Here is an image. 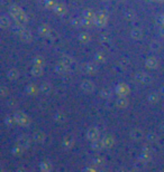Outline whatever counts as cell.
Masks as SVG:
<instances>
[{
	"instance_id": "6da1fadb",
	"label": "cell",
	"mask_w": 164,
	"mask_h": 172,
	"mask_svg": "<svg viewBox=\"0 0 164 172\" xmlns=\"http://www.w3.org/2000/svg\"><path fill=\"white\" fill-rule=\"evenodd\" d=\"M9 12H10V15L13 16V18L16 20V22H19V24L22 25L27 24L28 18H27L25 11L23 10L20 7H18V6L16 5H13L10 8H9Z\"/></svg>"
},
{
	"instance_id": "7a4b0ae2",
	"label": "cell",
	"mask_w": 164,
	"mask_h": 172,
	"mask_svg": "<svg viewBox=\"0 0 164 172\" xmlns=\"http://www.w3.org/2000/svg\"><path fill=\"white\" fill-rule=\"evenodd\" d=\"M94 25L98 27H105L108 22V13L105 10H100L98 13H96V17H94L93 20Z\"/></svg>"
},
{
	"instance_id": "3957f363",
	"label": "cell",
	"mask_w": 164,
	"mask_h": 172,
	"mask_svg": "<svg viewBox=\"0 0 164 172\" xmlns=\"http://www.w3.org/2000/svg\"><path fill=\"white\" fill-rule=\"evenodd\" d=\"M134 80L140 85H148L153 82V78H152L151 75L146 74V73H143V71L136 73L134 76Z\"/></svg>"
},
{
	"instance_id": "277c9868",
	"label": "cell",
	"mask_w": 164,
	"mask_h": 172,
	"mask_svg": "<svg viewBox=\"0 0 164 172\" xmlns=\"http://www.w3.org/2000/svg\"><path fill=\"white\" fill-rule=\"evenodd\" d=\"M81 71L89 75H94L99 71L97 63H84L81 65Z\"/></svg>"
},
{
	"instance_id": "5b68a950",
	"label": "cell",
	"mask_w": 164,
	"mask_h": 172,
	"mask_svg": "<svg viewBox=\"0 0 164 172\" xmlns=\"http://www.w3.org/2000/svg\"><path fill=\"white\" fill-rule=\"evenodd\" d=\"M15 120H16V123L20 126H27V125H29L30 123V120L29 117L27 116L26 114L23 113V112H16L15 115H13Z\"/></svg>"
},
{
	"instance_id": "8992f818",
	"label": "cell",
	"mask_w": 164,
	"mask_h": 172,
	"mask_svg": "<svg viewBox=\"0 0 164 172\" xmlns=\"http://www.w3.org/2000/svg\"><path fill=\"white\" fill-rule=\"evenodd\" d=\"M94 84L93 82H91V81H89V80H84L81 82L80 84V88L81 91L83 93H86V94H90V93H92L94 91Z\"/></svg>"
},
{
	"instance_id": "52a82bcc",
	"label": "cell",
	"mask_w": 164,
	"mask_h": 172,
	"mask_svg": "<svg viewBox=\"0 0 164 172\" xmlns=\"http://www.w3.org/2000/svg\"><path fill=\"white\" fill-rule=\"evenodd\" d=\"M130 92V87L126 83H119L117 86H116V93L118 94L119 96H127Z\"/></svg>"
},
{
	"instance_id": "ba28073f",
	"label": "cell",
	"mask_w": 164,
	"mask_h": 172,
	"mask_svg": "<svg viewBox=\"0 0 164 172\" xmlns=\"http://www.w3.org/2000/svg\"><path fill=\"white\" fill-rule=\"evenodd\" d=\"M54 71H56V74H59V75H67L69 73H70V71H71V68L70 67H67L66 65H64L63 63H61L60 61L59 64H56L55 65V67H54Z\"/></svg>"
},
{
	"instance_id": "9c48e42d",
	"label": "cell",
	"mask_w": 164,
	"mask_h": 172,
	"mask_svg": "<svg viewBox=\"0 0 164 172\" xmlns=\"http://www.w3.org/2000/svg\"><path fill=\"white\" fill-rule=\"evenodd\" d=\"M100 136V131L98 130L97 127H90L88 131H87V139L90 141H96L99 140Z\"/></svg>"
},
{
	"instance_id": "30bf717a",
	"label": "cell",
	"mask_w": 164,
	"mask_h": 172,
	"mask_svg": "<svg viewBox=\"0 0 164 172\" xmlns=\"http://www.w3.org/2000/svg\"><path fill=\"white\" fill-rule=\"evenodd\" d=\"M129 136L130 139L134 141H140L144 138V133L140 129H133L130 132H129Z\"/></svg>"
},
{
	"instance_id": "8fae6325",
	"label": "cell",
	"mask_w": 164,
	"mask_h": 172,
	"mask_svg": "<svg viewBox=\"0 0 164 172\" xmlns=\"http://www.w3.org/2000/svg\"><path fill=\"white\" fill-rule=\"evenodd\" d=\"M74 138L72 135H66L62 141V146L65 149V150H69V149H72L73 145H74Z\"/></svg>"
},
{
	"instance_id": "7c38bea8",
	"label": "cell",
	"mask_w": 164,
	"mask_h": 172,
	"mask_svg": "<svg viewBox=\"0 0 164 172\" xmlns=\"http://www.w3.org/2000/svg\"><path fill=\"white\" fill-rule=\"evenodd\" d=\"M101 143H102V146L106 149H109L114 145V143H115V139L111 136V135H105V136H102L101 138Z\"/></svg>"
},
{
	"instance_id": "4fadbf2b",
	"label": "cell",
	"mask_w": 164,
	"mask_h": 172,
	"mask_svg": "<svg viewBox=\"0 0 164 172\" xmlns=\"http://www.w3.org/2000/svg\"><path fill=\"white\" fill-rule=\"evenodd\" d=\"M60 61H61V63H63L64 65H66L67 67H70L71 69H74L77 67L76 61H74L72 57H70V56H63Z\"/></svg>"
},
{
	"instance_id": "5bb4252c",
	"label": "cell",
	"mask_w": 164,
	"mask_h": 172,
	"mask_svg": "<svg viewBox=\"0 0 164 172\" xmlns=\"http://www.w3.org/2000/svg\"><path fill=\"white\" fill-rule=\"evenodd\" d=\"M52 10L54 11V13H56L57 16H64L65 13H66V7H65L63 3L57 2Z\"/></svg>"
},
{
	"instance_id": "9a60e30c",
	"label": "cell",
	"mask_w": 164,
	"mask_h": 172,
	"mask_svg": "<svg viewBox=\"0 0 164 172\" xmlns=\"http://www.w3.org/2000/svg\"><path fill=\"white\" fill-rule=\"evenodd\" d=\"M143 36H144V32H143V30L140 29V28H138V27L133 28L132 32H130V37L134 40H140L143 38Z\"/></svg>"
},
{
	"instance_id": "2e32d148",
	"label": "cell",
	"mask_w": 164,
	"mask_h": 172,
	"mask_svg": "<svg viewBox=\"0 0 164 172\" xmlns=\"http://www.w3.org/2000/svg\"><path fill=\"white\" fill-rule=\"evenodd\" d=\"M145 65L147 68L150 69H155L157 68V66H159V61L155 58V57H153V56H151V57H148V58H146L145 61Z\"/></svg>"
},
{
	"instance_id": "e0dca14e",
	"label": "cell",
	"mask_w": 164,
	"mask_h": 172,
	"mask_svg": "<svg viewBox=\"0 0 164 172\" xmlns=\"http://www.w3.org/2000/svg\"><path fill=\"white\" fill-rule=\"evenodd\" d=\"M51 32H52V29L49 25L43 24L38 27V32H40V36H43V37H49V35Z\"/></svg>"
},
{
	"instance_id": "ac0fdd59",
	"label": "cell",
	"mask_w": 164,
	"mask_h": 172,
	"mask_svg": "<svg viewBox=\"0 0 164 172\" xmlns=\"http://www.w3.org/2000/svg\"><path fill=\"white\" fill-rule=\"evenodd\" d=\"M160 96H161L160 92H156V91H153V92H151V93H150V94L147 95V101L150 102L151 104H155V103H157V102H159Z\"/></svg>"
},
{
	"instance_id": "d6986e66",
	"label": "cell",
	"mask_w": 164,
	"mask_h": 172,
	"mask_svg": "<svg viewBox=\"0 0 164 172\" xmlns=\"http://www.w3.org/2000/svg\"><path fill=\"white\" fill-rule=\"evenodd\" d=\"M25 91H26V93L28 94V95H36L38 93V91H40V88L36 86V84H34V83H30V84H28L26 86V88H25Z\"/></svg>"
},
{
	"instance_id": "ffe728a7",
	"label": "cell",
	"mask_w": 164,
	"mask_h": 172,
	"mask_svg": "<svg viewBox=\"0 0 164 172\" xmlns=\"http://www.w3.org/2000/svg\"><path fill=\"white\" fill-rule=\"evenodd\" d=\"M78 40L81 44H88V42H91V36H90V34H88V32H82L78 35Z\"/></svg>"
},
{
	"instance_id": "44dd1931",
	"label": "cell",
	"mask_w": 164,
	"mask_h": 172,
	"mask_svg": "<svg viewBox=\"0 0 164 172\" xmlns=\"http://www.w3.org/2000/svg\"><path fill=\"white\" fill-rule=\"evenodd\" d=\"M18 143L20 144L22 146H24L25 149L29 148L30 144H32V141H30V139L27 136V135H20L18 139Z\"/></svg>"
},
{
	"instance_id": "7402d4cb",
	"label": "cell",
	"mask_w": 164,
	"mask_h": 172,
	"mask_svg": "<svg viewBox=\"0 0 164 172\" xmlns=\"http://www.w3.org/2000/svg\"><path fill=\"white\" fill-rule=\"evenodd\" d=\"M32 139L35 141L36 143H43L46 139V135H45V133H43L42 131H37V132H35L33 134Z\"/></svg>"
},
{
	"instance_id": "603a6c76",
	"label": "cell",
	"mask_w": 164,
	"mask_h": 172,
	"mask_svg": "<svg viewBox=\"0 0 164 172\" xmlns=\"http://www.w3.org/2000/svg\"><path fill=\"white\" fill-rule=\"evenodd\" d=\"M0 27L3 29H7L10 27V20H9V17L6 16V15H1L0 16Z\"/></svg>"
},
{
	"instance_id": "cb8c5ba5",
	"label": "cell",
	"mask_w": 164,
	"mask_h": 172,
	"mask_svg": "<svg viewBox=\"0 0 164 172\" xmlns=\"http://www.w3.org/2000/svg\"><path fill=\"white\" fill-rule=\"evenodd\" d=\"M30 74L33 76H40V75L43 74V66H40V65H35V64H33V67L30 69Z\"/></svg>"
},
{
	"instance_id": "d4e9b609",
	"label": "cell",
	"mask_w": 164,
	"mask_h": 172,
	"mask_svg": "<svg viewBox=\"0 0 164 172\" xmlns=\"http://www.w3.org/2000/svg\"><path fill=\"white\" fill-rule=\"evenodd\" d=\"M19 37L22 38V40H24V42H30L32 38H33V35H32V32H30V30H28V29L25 28V29L20 32Z\"/></svg>"
},
{
	"instance_id": "484cf974",
	"label": "cell",
	"mask_w": 164,
	"mask_h": 172,
	"mask_svg": "<svg viewBox=\"0 0 164 172\" xmlns=\"http://www.w3.org/2000/svg\"><path fill=\"white\" fill-rule=\"evenodd\" d=\"M54 121L57 122V123H64V122L66 121V115H65L64 112L62 111L56 112L55 115H54Z\"/></svg>"
},
{
	"instance_id": "4316f807",
	"label": "cell",
	"mask_w": 164,
	"mask_h": 172,
	"mask_svg": "<svg viewBox=\"0 0 164 172\" xmlns=\"http://www.w3.org/2000/svg\"><path fill=\"white\" fill-rule=\"evenodd\" d=\"M140 160L144 163H148V162L152 160V152H148V151H143L140 155Z\"/></svg>"
},
{
	"instance_id": "83f0119b",
	"label": "cell",
	"mask_w": 164,
	"mask_h": 172,
	"mask_svg": "<svg viewBox=\"0 0 164 172\" xmlns=\"http://www.w3.org/2000/svg\"><path fill=\"white\" fill-rule=\"evenodd\" d=\"M116 105L119 109H125L127 105H128V100H127L126 96H120V97L116 101Z\"/></svg>"
},
{
	"instance_id": "f1b7e54d",
	"label": "cell",
	"mask_w": 164,
	"mask_h": 172,
	"mask_svg": "<svg viewBox=\"0 0 164 172\" xmlns=\"http://www.w3.org/2000/svg\"><path fill=\"white\" fill-rule=\"evenodd\" d=\"M52 84L49 82H44L43 84L40 86V91L42 93H44V94H50V93L52 92Z\"/></svg>"
},
{
	"instance_id": "f546056e",
	"label": "cell",
	"mask_w": 164,
	"mask_h": 172,
	"mask_svg": "<svg viewBox=\"0 0 164 172\" xmlns=\"http://www.w3.org/2000/svg\"><path fill=\"white\" fill-rule=\"evenodd\" d=\"M124 17L126 20L128 21H133L136 19V17H137V15H136V12H135V10H133V9H128V10L125 11L124 13Z\"/></svg>"
},
{
	"instance_id": "4dcf8cb0",
	"label": "cell",
	"mask_w": 164,
	"mask_h": 172,
	"mask_svg": "<svg viewBox=\"0 0 164 172\" xmlns=\"http://www.w3.org/2000/svg\"><path fill=\"white\" fill-rule=\"evenodd\" d=\"M7 77H8L9 80H17L19 77V71L17 68H11L9 69L8 71H7Z\"/></svg>"
},
{
	"instance_id": "1f68e13d",
	"label": "cell",
	"mask_w": 164,
	"mask_h": 172,
	"mask_svg": "<svg viewBox=\"0 0 164 172\" xmlns=\"http://www.w3.org/2000/svg\"><path fill=\"white\" fill-rule=\"evenodd\" d=\"M24 146H22L19 143H17L16 145L13 146V149H11V153L13 154V155H22L23 154V152H24Z\"/></svg>"
},
{
	"instance_id": "d6a6232c",
	"label": "cell",
	"mask_w": 164,
	"mask_h": 172,
	"mask_svg": "<svg viewBox=\"0 0 164 172\" xmlns=\"http://www.w3.org/2000/svg\"><path fill=\"white\" fill-rule=\"evenodd\" d=\"M111 39L109 37V35L108 34H100L99 35V42L101 45H108V44H110Z\"/></svg>"
},
{
	"instance_id": "836d02e7",
	"label": "cell",
	"mask_w": 164,
	"mask_h": 172,
	"mask_svg": "<svg viewBox=\"0 0 164 172\" xmlns=\"http://www.w3.org/2000/svg\"><path fill=\"white\" fill-rule=\"evenodd\" d=\"M40 170H42V171L47 172V171H51V170L53 169V165H52L51 162H49V161H43L42 163L40 164Z\"/></svg>"
},
{
	"instance_id": "e575fe53",
	"label": "cell",
	"mask_w": 164,
	"mask_h": 172,
	"mask_svg": "<svg viewBox=\"0 0 164 172\" xmlns=\"http://www.w3.org/2000/svg\"><path fill=\"white\" fill-rule=\"evenodd\" d=\"M94 61L98 64V65H100V64L105 63L106 61V56L103 53H97L96 55H94Z\"/></svg>"
},
{
	"instance_id": "d590c367",
	"label": "cell",
	"mask_w": 164,
	"mask_h": 172,
	"mask_svg": "<svg viewBox=\"0 0 164 172\" xmlns=\"http://www.w3.org/2000/svg\"><path fill=\"white\" fill-rule=\"evenodd\" d=\"M150 47H151V49L153 52H160L161 51V48H162V45H161V42H159V40H153V42H151V45H150Z\"/></svg>"
},
{
	"instance_id": "8d00e7d4",
	"label": "cell",
	"mask_w": 164,
	"mask_h": 172,
	"mask_svg": "<svg viewBox=\"0 0 164 172\" xmlns=\"http://www.w3.org/2000/svg\"><path fill=\"white\" fill-rule=\"evenodd\" d=\"M82 17H84V18L90 19V20L93 21L94 17H96V13H94L92 10H90V9H87V10H84L83 13H82Z\"/></svg>"
},
{
	"instance_id": "74e56055",
	"label": "cell",
	"mask_w": 164,
	"mask_h": 172,
	"mask_svg": "<svg viewBox=\"0 0 164 172\" xmlns=\"http://www.w3.org/2000/svg\"><path fill=\"white\" fill-rule=\"evenodd\" d=\"M56 3H57L56 0H43L44 7H46L47 9H53Z\"/></svg>"
},
{
	"instance_id": "f35d334b",
	"label": "cell",
	"mask_w": 164,
	"mask_h": 172,
	"mask_svg": "<svg viewBox=\"0 0 164 172\" xmlns=\"http://www.w3.org/2000/svg\"><path fill=\"white\" fill-rule=\"evenodd\" d=\"M100 95H101L102 98H105V100H108V98L111 97L113 93H111V91L109 90V88H103V90H101V92H100Z\"/></svg>"
},
{
	"instance_id": "ab89813d",
	"label": "cell",
	"mask_w": 164,
	"mask_h": 172,
	"mask_svg": "<svg viewBox=\"0 0 164 172\" xmlns=\"http://www.w3.org/2000/svg\"><path fill=\"white\" fill-rule=\"evenodd\" d=\"M24 29H25L24 25L19 24V22H16V25H13V30L16 32V34H18V35H20V32H22Z\"/></svg>"
},
{
	"instance_id": "60d3db41",
	"label": "cell",
	"mask_w": 164,
	"mask_h": 172,
	"mask_svg": "<svg viewBox=\"0 0 164 172\" xmlns=\"http://www.w3.org/2000/svg\"><path fill=\"white\" fill-rule=\"evenodd\" d=\"M129 59L128 58H121V59H119V61H118V65H119V67H121V68H127V67L129 66Z\"/></svg>"
},
{
	"instance_id": "b9f144b4",
	"label": "cell",
	"mask_w": 164,
	"mask_h": 172,
	"mask_svg": "<svg viewBox=\"0 0 164 172\" xmlns=\"http://www.w3.org/2000/svg\"><path fill=\"white\" fill-rule=\"evenodd\" d=\"M146 140H147L148 142H156V141H157V135L153 132H150L146 134Z\"/></svg>"
},
{
	"instance_id": "7bdbcfd3",
	"label": "cell",
	"mask_w": 164,
	"mask_h": 172,
	"mask_svg": "<svg viewBox=\"0 0 164 172\" xmlns=\"http://www.w3.org/2000/svg\"><path fill=\"white\" fill-rule=\"evenodd\" d=\"M91 148L93 149V150H101V149H103V146H102L101 141L96 140V141H92V145H91Z\"/></svg>"
},
{
	"instance_id": "ee69618b",
	"label": "cell",
	"mask_w": 164,
	"mask_h": 172,
	"mask_svg": "<svg viewBox=\"0 0 164 172\" xmlns=\"http://www.w3.org/2000/svg\"><path fill=\"white\" fill-rule=\"evenodd\" d=\"M5 122H6V124L8 125L9 127H13L15 124H17V123H16V120H15V117H11V116H7V117H6Z\"/></svg>"
},
{
	"instance_id": "f6af8a7d",
	"label": "cell",
	"mask_w": 164,
	"mask_h": 172,
	"mask_svg": "<svg viewBox=\"0 0 164 172\" xmlns=\"http://www.w3.org/2000/svg\"><path fill=\"white\" fill-rule=\"evenodd\" d=\"M33 63L35 64V65H40V66H43L44 58L40 55H38V56H36V57H34V59H33Z\"/></svg>"
},
{
	"instance_id": "bcb514c9",
	"label": "cell",
	"mask_w": 164,
	"mask_h": 172,
	"mask_svg": "<svg viewBox=\"0 0 164 172\" xmlns=\"http://www.w3.org/2000/svg\"><path fill=\"white\" fill-rule=\"evenodd\" d=\"M92 163L96 164L97 167H99V165L105 163V160L102 159L101 156H96V158H93V160H92Z\"/></svg>"
},
{
	"instance_id": "7dc6e473",
	"label": "cell",
	"mask_w": 164,
	"mask_h": 172,
	"mask_svg": "<svg viewBox=\"0 0 164 172\" xmlns=\"http://www.w3.org/2000/svg\"><path fill=\"white\" fill-rule=\"evenodd\" d=\"M71 25L73 27H82V22H81V18H73L71 20Z\"/></svg>"
},
{
	"instance_id": "c3c4849f",
	"label": "cell",
	"mask_w": 164,
	"mask_h": 172,
	"mask_svg": "<svg viewBox=\"0 0 164 172\" xmlns=\"http://www.w3.org/2000/svg\"><path fill=\"white\" fill-rule=\"evenodd\" d=\"M156 22L160 25V26H164V13H159L156 16Z\"/></svg>"
},
{
	"instance_id": "681fc988",
	"label": "cell",
	"mask_w": 164,
	"mask_h": 172,
	"mask_svg": "<svg viewBox=\"0 0 164 172\" xmlns=\"http://www.w3.org/2000/svg\"><path fill=\"white\" fill-rule=\"evenodd\" d=\"M81 22H82V27H89L93 21L90 20V19L84 18V17H81Z\"/></svg>"
},
{
	"instance_id": "f907efd6",
	"label": "cell",
	"mask_w": 164,
	"mask_h": 172,
	"mask_svg": "<svg viewBox=\"0 0 164 172\" xmlns=\"http://www.w3.org/2000/svg\"><path fill=\"white\" fill-rule=\"evenodd\" d=\"M47 38H50L51 40H56V39H57V34H56V32H53V30H52V32H50L49 37H47Z\"/></svg>"
},
{
	"instance_id": "816d5d0a",
	"label": "cell",
	"mask_w": 164,
	"mask_h": 172,
	"mask_svg": "<svg viewBox=\"0 0 164 172\" xmlns=\"http://www.w3.org/2000/svg\"><path fill=\"white\" fill-rule=\"evenodd\" d=\"M0 91H1V95H3V96H6L7 94H8V93H7V92H8V90H7V87H6V86H1V90H0Z\"/></svg>"
},
{
	"instance_id": "f5cc1de1",
	"label": "cell",
	"mask_w": 164,
	"mask_h": 172,
	"mask_svg": "<svg viewBox=\"0 0 164 172\" xmlns=\"http://www.w3.org/2000/svg\"><path fill=\"white\" fill-rule=\"evenodd\" d=\"M159 34H160V36H161L162 38H164V26H161V29H160Z\"/></svg>"
},
{
	"instance_id": "db71d44e",
	"label": "cell",
	"mask_w": 164,
	"mask_h": 172,
	"mask_svg": "<svg viewBox=\"0 0 164 172\" xmlns=\"http://www.w3.org/2000/svg\"><path fill=\"white\" fill-rule=\"evenodd\" d=\"M143 151H148V152H152L151 150V146L150 145H145L144 148H143Z\"/></svg>"
},
{
	"instance_id": "11a10c76",
	"label": "cell",
	"mask_w": 164,
	"mask_h": 172,
	"mask_svg": "<svg viewBox=\"0 0 164 172\" xmlns=\"http://www.w3.org/2000/svg\"><path fill=\"white\" fill-rule=\"evenodd\" d=\"M159 92H160V94H161L162 96H164V85H162L161 87H160Z\"/></svg>"
},
{
	"instance_id": "9f6ffc18",
	"label": "cell",
	"mask_w": 164,
	"mask_h": 172,
	"mask_svg": "<svg viewBox=\"0 0 164 172\" xmlns=\"http://www.w3.org/2000/svg\"><path fill=\"white\" fill-rule=\"evenodd\" d=\"M146 3H152V2H154V1H156V0H144Z\"/></svg>"
},
{
	"instance_id": "6f0895ef",
	"label": "cell",
	"mask_w": 164,
	"mask_h": 172,
	"mask_svg": "<svg viewBox=\"0 0 164 172\" xmlns=\"http://www.w3.org/2000/svg\"><path fill=\"white\" fill-rule=\"evenodd\" d=\"M157 2H160V3H164V0H156Z\"/></svg>"
},
{
	"instance_id": "680465c9",
	"label": "cell",
	"mask_w": 164,
	"mask_h": 172,
	"mask_svg": "<svg viewBox=\"0 0 164 172\" xmlns=\"http://www.w3.org/2000/svg\"><path fill=\"white\" fill-rule=\"evenodd\" d=\"M161 130H163V131H164V123H163V124L161 125Z\"/></svg>"
},
{
	"instance_id": "91938a15",
	"label": "cell",
	"mask_w": 164,
	"mask_h": 172,
	"mask_svg": "<svg viewBox=\"0 0 164 172\" xmlns=\"http://www.w3.org/2000/svg\"><path fill=\"white\" fill-rule=\"evenodd\" d=\"M117 1H118V2H124L125 0H117Z\"/></svg>"
},
{
	"instance_id": "94428289",
	"label": "cell",
	"mask_w": 164,
	"mask_h": 172,
	"mask_svg": "<svg viewBox=\"0 0 164 172\" xmlns=\"http://www.w3.org/2000/svg\"><path fill=\"white\" fill-rule=\"evenodd\" d=\"M103 1H109V0H103Z\"/></svg>"
}]
</instances>
